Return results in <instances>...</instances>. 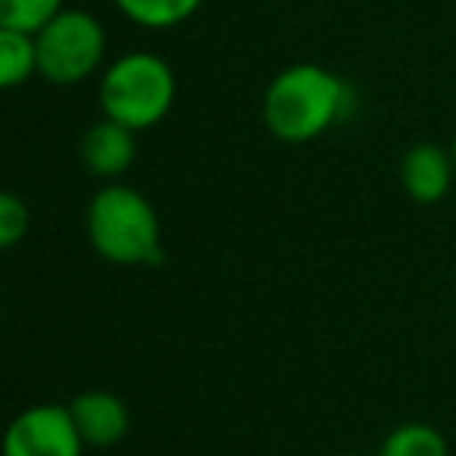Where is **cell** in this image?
<instances>
[{"label":"cell","mask_w":456,"mask_h":456,"mask_svg":"<svg viewBox=\"0 0 456 456\" xmlns=\"http://www.w3.org/2000/svg\"><path fill=\"white\" fill-rule=\"evenodd\" d=\"M85 447H113L128 431V406L110 391H85L69 403Z\"/></svg>","instance_id":"8992f818"},{"label":"cell","mask_w":456,"mask_h":456,"mask_svg":"<svg viewBox=\"0 0 456 456\" xmlns=\"http://www.w3.org/2000/svg\"><path fill=\"white\" fill-rule=\"evenodd\" d=\"M450 159H453V169H456V134H453V144H450Z\"/></svg>","instance_id":"5bb4252c"},{"label":"cell","mask_w":456,"mask_h":456,"mask_svg":"<svg viewBox=\"0 0 456 456\" xmlns=\"http://www.w3.org/2000/svg\"><path fill=\"white\" fill-rule=\"evenodd\" d=\"M379 456H450V447L437 428L425 422H406L385 437Z\"/></svg>","instance_id":"8fae6325"},{"label":"cell","mask_w":456,"mask_h":456,"mask_svg":"<svg viewBox=\"0 0 456 456\" xmlns=\"http://www.w3.org/2000/svg\"><path fill=\"white\" fill-rule=\"evenodd\" d=\"M85 441L72 422L69 406L38 403L10 422L4 456H82Z\"/></svg>","instance_id":"5b68a950"},{"label":"cell","mask_w":456,"mask_h":456,"mask_svg":"<svg viewBox=\"0 0 456 456\" xmlns=\"http://www.w3.org/2000/svg\"><path fill=\"white\" fill-rule=\"evenodd\" d=\"M32 76H38L35 35L0 28V85L16 88V85H26Z\"/></svg>","instance_id":"30bf717a"},{"label":"cell","mask_w":456,"mask_h":456,"mask_svg":"<svg viewBox=\"0 0 456 456\" xmlns=\"http://www.w3.org/2000/svg\"><path fill=\"white\" fill-rule=\"evenodd\" d=\"M134 153H138L134 132L122 122L107 119V116L94 122L82 138V159L91 175L97 178H116L128 172V166L134 163Z\"/></svg>","instance_id":"52a82bcc"},{"label":"cell","mask_w":456,"mask_h":456,"mask_svg":"<svg viewBox=\"0 0 456 456\" xmlns=\"http://www.w3.org/2000/svg\"><path fill=\"white\" fill-rule=\"evenodd\" d=\"M28 232V209L16 194L0 197V248H16Z\"/></svg>","instance_id":"4fadbf2b"},{"label":"cell","mask_w":456,"mask_h":456,"mask_svg":"<svg viewBox=\"0 0 456 456\" xmlns=\"http://www.w3.org/2000/svg\"><path fill=\"white\" fill-rule=\"evenodd\" d=\"M175 72L151 51H132L113 60L101 76V110L107 119L144 132L163 122L175 103Z\"/></svg>","instance_id":"3957f363"},{"label":"cell","mask_w":456,"mask_h":456,"mask_svg":"<svg viewBox=\"0 0 456 456\" xmlns=\"http://www.w3.org/2000/svg\"><path fill=\"white\" fill-rule=\"evenodd\" d=\"M88 241L101 260L113 266H157L163 263V232L153 203L128 184H107L88 203Z\"/></svg>","instance_id":"7a4b0ae2"},{"label":"cell","mask_w":456,"mask_h":456,"mask_svg":"<svg viewBox=\"0 0 456 456\" xmlns=\"http://www.w3.org/2000/svg\"><path fill=\"white\" fill-rule=\"evenodd\" d=\"M338 456H354V453H338Z\"/></svg>","instance_id":"9a60e30c"},{"label":"cell","mask_w":456,"mask_h":456,"mask_svg":"<svg viewBox=\"0 0 456 456\" xmlns=\"http://www.w3.org/2000/svg\"><path fill=\"white\" fill-rule=\"evenodd\" d=\"M113 7L138 28L166 32L188 22L203 7V0H113Z\"/></svg>","instance_id":"9c48e42d"},{"label":"cell","mask_w":456,"mask_h":456,"mask_svg":"<svg viewBox=\"0 0 456 456\" xmlns=\"http://www.w3.org/2000/svg\"><path fill=\"white\" fill-rule=\"evenodd\" d=\"M63 10V0H0V28L38 35Z\"/></svg>","instance_id":"7c38bea8"},{"label":"cell","mask_w":456,"mask_h":456,"mask_svg":"<svg viewBox=\"0 0 456 456\" xmlns=\"http://www.w3.org/2000/svg\"><path fill=\"white\" fill-rule=\"evenodd\" d=\"M456 178L450 151L437 144H416L400 163V182L403 191L416 203H437L450 191V182Z\"/></svg>","instance_id":"ba28073f"},{"label":"cell","mask_w":456,"mask_h":456,"mask_svg":"<svg viewBox=\"0 0 456 456\" xmlns=\"http://www.w3.org/2000/svg\"><path fill=\"white\" fill-rule=\"evenodd\" d=\"M350 85L319 63L281 69L263 94V122L285 144H306L347 116Z\"/></svg>","instance_id":"6da1fadb"},{"label":"cell","mask_w":456,"mask_h":456,"mask_svg":"<svg viewBox=\"0 0 456 456\" xmlns=\"http://www.w3.org/2000/svg\"><path fill=\"white\" fill-rule=\"evenodd\" d=\"M38 76L51 85H78L101 69L107 57V32L88 10H63L35 35Z\"/></svg>","instance_id":"277c9868"}]
</instances>
